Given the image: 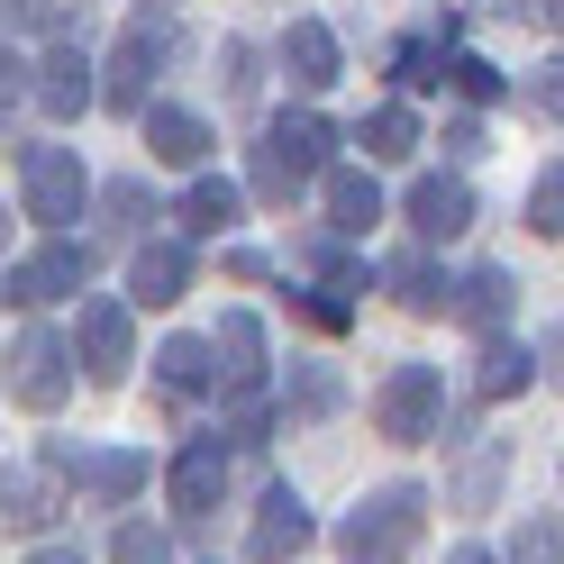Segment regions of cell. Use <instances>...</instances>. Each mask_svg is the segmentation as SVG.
<instances>
[{
    "instance_id": "obj_1",
    "label": "cell",
    "mask_w": 564,
    "mask_h": 564,
    "mask_svg": "<svg viewBox=\"0 0 564 564\" xmlns=\"http://www.w3.org/2000/svg\"><path fill=\"white\" fill-rule=\"evenodd\" d=\"M328 147H337V128H328L319 110H282V119H264L256 164H246V192H256V200H292L310 173H328Z\"/></svg>"
},
{
    "instance_id": "obj_2",
    "label": "cell",
    "mask_w": 564,
    "mask_h": 564,
    "mask_svg": "<svg viewBox=\"0 0 564 564\" xmlns=\"http://www.w3.org/2000/svg\"><path fill=\"white\" fill-rule=\"evenodd\" d=\"M419 519H429V491H419V482H382L373 501H356V510H346L337 555H346V564H410Z\"/></svg>"
},
{
    "instance_id": "obj_3",
    "label": "cell",
    "mask_w": 564,
    "mask_h": 564,
    "mask_svg": "<svg viewBox=\"0 0 564 564\" xmlns=\"http://www.w3.org/2000/svg\"><path fill=\"white\" fill-rule=\"evenodd\" d=\"M74 337H55V328H19V346L0 356V392H10L19 410H55L64 392H74Z\"/></svg>"
},
{
    "instance_id": "obj_4",
    "label": "cell",
    "mask_w": 564,
    "mask_h": 564,
    "mask_svg": "<svg viewBox=\"0 0 564 564\" xmlns=\"http://www.w3.org/2000/svg\"><path fill=\"white\" fill-rule=\"evenodd\" d=\"M19 200H28V219L37 228H74L83 219V200H91V173H83V155L74 147H28L19 155Z\"/></svg>"
},
{
    "instance_id": "obj_5",
    "label": "cell",
    "mask_w": 564,
    "mask_h": 564,
    "mask_svg": "<svg viewBox=\"0 0 564 564\" xmlns=\"http://www.w3.org/2000/svg\"><path fill=\"white\" fill-rule=\"evenodd\" d=\"M437 419H446V382H437V365H392V373H382L373 429L392 437V446H429Z\"/></svg>"
},
{
    "instance_id": "obj_6",
    "label": "cell",
    "mask_w": 564,
    "mask_h": 564,
    "mask_svg": "<svg viewBox=\"0 0 564 564\" xmlns=\"http://www.w3.org/2000/svg\"><path fill=\"white\" fill-rule=\"evenodd\" d=\"M164 64H173V28H164V19H137L128 37L110 46V64H100V100L137 119V110H147V83L164 74Z\"/></svg>"
},
{
    "instance_id": "obj_7",
    "label": "cell",
    "mask_w": 564,
    "mask_h": 564,
    "mask_svg": "<svg viewBox=\"0 0 564 564\" xmlns=\"http://www.w3.org/2000/svg\"><path fill=\"white\" fill-rule=\"evenodd\" d=\"M83 282H91V246L55 237V246H37L28 264H10L0 301H19V310H46V301H64V292H83Z\"/></svg>"
},
{
    "instance_id": "obj_8",
    "label": "cell",
    "mask_w": 564,
    "mask_h": 564,
    "mask_svg": "<svg viewBox=\"0 0 564 564\" xmlns=\"http://www.w3.org/2000/svg\"><path fill=\"white\" fill-rule=\"evenodd\" d=\"M74 346H83V373H91V382H119V373L137 365L128 301H83V310H74Z\"/></svg>"
},
{
    "instance_id": "obj_9",
    "label": "cell",
    "mask_w": 564,
    "mask_h": 564,
    "mask_svg": "<svg viewBox=\"0 0 564 564\" xmlns=\"http://www.w3.org/2000/svg\"><path fill=\"white\" fill-rule=\"evenodd\" d=\"M301 546H310V501L292 482H273L256 501V519H246V555H256V564H292Z\"/></svg>"
},
{
    "instance_id": "obj_10",
    "label": "cell",
    "mask_w": 564,
    "mask_h": 564,
    "mask_svg": "<svg viewBox=\"0 0 564 564\" xmlns=\"http://www.w3.org/2000/svg\"><path fill=\"white\" fill-rule=\"evenodd\" d=\"M64 482H83L91 501H128V491H147V455H128V446H46Z\"/></svg>"
},
{
    "instance_id": "obj_11",
    "label": "cell",
    "mask_w": 564,
    "mask_h": 564,
    "mask_svg": "<svg viewBox=\"0 0 564 564\" xmlns=\"http://www.w3.org/2000/svg\"><path fill=\"white\" fill-rule=\"evenodd\" d=\"M410 228H419V246L465 237L474 228V183H465V173H419V183H410Z\"/></svg>"
},
{
    "instance_id": "obj_12",
    "label": "cell",
    "mask_w": 564,
    "mask_h": 564,
    "mask_svg": "<svg viewBox=\"0 0 564 564\" xmlns=\"http://www.w3.org/2000/svg\"><path fill=\"white\" fill-rule=\"evenodd\" d=\"M55 510H64V465H55V455L0 474V528H19V538H28V528H46Z\"/></svg>"
},
{
    "instance_id": "obj_13",
    "label": "cell",
    "mask_w": 564,
    "mask_h": 564,
    "mask_svg": "<svg viewBox=\"0 0 564 564\" xmlns=\"http://www.w3.org/2000/svg\"><path fill=\"white\" fill-rule=\"evenodd\" d=\"M164 491H173V510H183V519H209V510H219V491H228V446L219 437H192L183 455H173Z\"/></svg>"
},
{
    "instance_id": "obj_14",
    "label": "cell",
    "mask_w": 564,
    "mask_h": 564,
    "mask_svg": "<svg viewBox=\"0 0 564 564\" xmlns=\"http://www.w3.org/2000/svg\"><path fill=\"white\" fill-rule=\"evenodd\" d=\"M209 356H219V392H228V401H256V392H264V328L246 319V310H228V319H219Z\"/></svg>"
},
{
    "instance_id": "obj_15",
    "label": "cell",
    "mask_w": 564,
    "mask_h": 564,
    "mask_svg": "<svg viewBox=\"0 0 564 564\" xmlns=\"http://www.w3.org/2000/svg\"><path fill=\"white\" fill-rule=\"evenodd\" d=\"M28 91H37V110H46V119H83L91 100H100L91 55H83V46H55V55L37 64V83H28Z\"/></svg>"
},
{
    "instance_id": "obj_16",
    "label": "cell",
    "mask_w": 564,
    "mask_h": 564,
    "mask_svg": "<svg viewBox=\"0 0 564 564\" xmlns=\"http://www.w3.org/2000/svg\"><path fill=\"white\" fill-rule=\"evenodd\" d=\"M137 128H147V155H164V164H209V119L200 110H173V100H147L137 110Z\"/></svg>"
},
{
    "instance_id": "obj_17",
    "label": "cell",
    "mask_w": 564,
    "mask_h": 564,
    "mask_svg": "<svg viewBox=\"0 0 564 564\" xmlns=\"http://www.w3.org/2000/svg\"><path fill=\"white\" fill-rule=\"evenodd\" d=\"M128 292L147 301V310H173L192 292V246H173V237H147L137 246V264H128Z\"/></svg>"
},
{
    "instance_id": "obj_18",
    "label": "cell",
    "mask_w": 564,
    "mask_h": 564,
    "mask_svg": "<svg viewBox=\"0 0 564 564\" xmlns=\"http://www.w3.org/2000/svg\"><path fill=\"white\" fill-rule=\"evenodd\" d=\"M446 310H455L465 328H482V337H491V328H501L510 310H519V273H510V264H482V273L455 282V301H446Z\"/></svg>"
},
{
    "instance_id": "obj_19",
    "label": "cell",
    "mask_w": 564,
    "mask_h": 564,
    "mask_svg": "<svg viewBox=\"0 0 564 564\" xmlns=\"http://www.w3.org/2000/svg\"><path fill=\"white\" fill-rule=\"evenodd\" d=\"M528 382H538V356H528L519 337L491 328V337H482V356H474V401H519Z\"/></svg>"
},
{
    "instance_id": "obj_20",
    "label": "cell",
    "mask_w": 564,
    "mask_h": 564,
    "mask_svg": "<svg viewBox=\"0 0 564 564\" xmlns=\"http://www.w3.org/2000/svg\"><path fill=\"white\" fill-rule=\"evenodd\" d=\"M282 64H292L301 91H328V83L346 74V55H337V37H328L319 19H292V28H282Z\"/></svg>"
},
{
    "instance_id": "obj_21",
    "label": "cell",
    "mask_w": 564,
    "mask_h": 564,
    "mask_svg": "<svg viewBox=\"0 0 564 564\" xmlns=\"http://www.w3.org/2000/svg\"><path fill=\"white\" fill-rule=\"evenodd\" d=\"M373 219H382V183L356 173V164H337V173H328V228H337V237H365Z\"/></svg>"
},
{
    "instance_id": "obj_22",
    "label": "cell",
    "mask_w": 564,
    "mask_h": 564,
    "mask_svg": "<svg viewBox=\"0 0 564 564\" xmlns=\"http://www.w3.org/2000/svg\"><path fill=\"white\" fill-rule=\"evenodd\" d=\"M155 382H164V392H209V382H219L209 337H164V346H155Z\"/></svg>"
},
{
    "instance_id": "obj_23",
    "label": "cell",
    "mask_w": 564,
    "mask_h": 564,
    "mask_svg": "<svg viewBox=\"0 0 564 564\" xmlns=\"http://www.w3.org/2000/svg\"><path fill=\"white\" fill-rule=\"evenodd\" d=\"M237 209H246V192L219 183V173H200V183L183 192V228H192V237H228V228H237Z\"/></svg>"
},
{
    "instance_id": "obj_24",
    "label": "cell",
    "mask_w": 564,
    "mask_h": 564,
    "mask_svg": "<svg viewBox=\"0 0 564 564\" xmlns=\"http://www.w3.org/2000/svg\"><path fill=\"white\" fill-rule=\"evenodd\" d=\"M382 282H392L401 310H446V301H455V282H446L429 256H392V273H382Z\"/></svg>"
},
{
    "instance_id": "obj_25",
    "label": "cell",
    "mask_w": 564,
    "mask_h": 564,
    "mask_svg": "<svg viewBox=\"0 0 564 564\" xmlns=\"http://www.w3.org/2000/svg\"><path fill=\"white\" fill-rule=\"evenodd\" d=\"M356 147H365L373 164H401V155H419V119H410L401 100H392V110H373V119L356 128Z\"/></svg>"
},
{
    "instance_id": "obj_26",
    "label": "cell",
    "mask_w": 564,
    "mask_h": 564,
    "mask_svg": "<svg viewBox=\"0 0 564 564\" xmlns=\"http://www.w3.org/2000/svg\"><path fill=\"white\" fill-rule=\"evenodd\" d=\"M446 83L465 91L474 110H482V100H501V91H510V74H501V64H482V55H446Z\"/></svg>"
},
{
    "instance_id": "obj_27",
    "label": "cell",
    "mask_w": 564,
    "mask_h": 564,
    "mask_svg": "<svg viewBox=\"0 0 564 564\" xmlns=\"http://www.w3.org/2000/svg\"><path fill=\"white\" fill-rule=\"evenodd\" d=\"M110 564H173V538H164V528H147V519H128L119 538H110Z\"/></svg>"
},
{
    "instance_id": "obj_28",
    "label": "cell",
    "mask_w": 564,
    "mask_h": 564,
    "mask_svg": "<svg viewBox=\"0 0 564 564\" xmlns=\"http://www.w3.org/2000/svg\"><path fill=\"white\" fill-rule=\"evenodd\" d=\"M392 74H401V91H437V83H446V55H437L429 37H410V46L392 55Z\"/></svg>"
},
{
    "instance_id": "obj_29",
    "label": "cell",
    "mask_w": 564,
    "mask_h": 564,
    "mask_svg": "<svg viewBox=\"0 0 564 564\" xmlns=\"http://www.w3.org/2000/svg\"><path fill=\"white\" fill-rule=\"evenodd\" d=\"M528 228H538V237H564V164L538 173V192H528Z\"/></svg>"
},
{
    "instance_id": "obj_30",
    "label": "cell",
    "mask_w": 564,
    "mask_h": 564,
    "mask_svg": "<svg viewBox=\"0 0 564 564\" xmlns=\"http://www.w3.org/2000/svg\"><path fill=\"white\" fill-rule=\"evenodd\" d=\"M0 28H74V10H64V0H0Z\"/></svg>"
},
{
    "instance_id": "obj_31",
    "label": "cell",
    "mask_w": 564,
    "mask_h": 564,
    "mask_svg": "<svg viewBox=\"0 0 564 564\" xmlns=\"http://www.w3.org/2000/svg\"><path fill=\"white\" fill-rule=\"evenodd\" d=\"M491 482H501V455H474V465L455 474V501H465V510H482V501H491Z\"/></svg>"
},
{
    "instance_id": "obj_32",
    "label": "cell",
    "mask_w": 564,
    "mask_h": 564,
    "mask_svg": "<svg viewBox=\"0 0 564 564\" xmlns=\"http://www.w3.org/2000/svg\"><path fill=\"white\" fill-rule=\"evenodd\" d=\"M219 64H228V100H256V46L228 37V46H219Z\"/></svg>"
},
{
    "instance_id": "obj_33",
    "label": "cell",
    "mask_w": 564,
    "mask_h": 564,
    "mask_svg": "<svg viewBox=\"0 0 564 564\" xmlns=\"http://www.w3.org/2000/svg\"><path fill=\"white\" fill-rule=\"evenodd\" d=\"M510 564H564V538H555V528H519V538H510Z\"/></svg>"
},
{
    "instance_id": "obj_34",
    "label": "cell",
    "mask_w": 564,
    "mask_h": 564,
    "mask_svg": "<svg viewBox=\"0 0 564 564\" xmlns=\"http://www.w3.org/2000/svg\"><path fill=\"white\" fill-rule=\"evenodd\" d=\"M292 310H301V319H310V328H346V319H356V310H346L337 292H301Z\"/></svg>"
},
{
    "instance_id": "obj_35",
    "label": "cell",
    "mask_w": 564,
    "mask_h": 564,
    "mask_svg": "<svg viewBox=\"0 0 564 564\" xmlns=\"http://www.w3.org/2000/svg\"><path fill=\"white\" fill-rule=\"evenodd\" d=\"M110 209H119V228H147V219H155V200L137 192V183H119V192H110Z\"/></svg>"
},
{
    "instance_id": "obj_36",
    "label": "cell",
    "mask_w": 564,
    "mask_h": 564,
    "mask_svg": "<svg viewBox=\"0 0 564 564\" xmlns=\"http://www.w3.org/2000/svg\"><path fill=\"white\" fill-rule=\"evenodd\" d=\"M538 110H546V119H564V55L538 74Z\"/></svg>"
},
{
    "instance_id": "obj_37",
    "label": "cell",
    "mask_w": 564,
    "mask_h": 564,
    "mask_svg": "<svg viewBox=\"0 0 564 564\" xmlns=\"http://www.w3.org/2000/svg\"><path fill=\"white\" fill-rule=\"evenodd\" d=\"M228 273H237V282H264V273H273V264H264V256H256V246H228Z\"/></svg>"
},
{
    "instance_id": "obj_38",
    "label": "cell",
    "mask_w": 564,
    "mask_h": 564,
    "mask_svg": "<svg viewBox=\"0 0 564 564\" xmlns=\"http://www.w3.org/2000/svg\"><path fill=\"white\" fill-rule=\"evenodd\" d=\"M538 373H546V382H564V319H555V337L538 346Z\"/></svg>"
},
{
    "instance_id": "obj_39",
    "label": "cell",
    "mask_w": 564,
    "mask_h": 564,
    "mask_svg": "<svg viewBox=\"0 0 564 564\" xmlns=\"http://www.w3.org/2000/svg\"><path fill=\"white\" fill-rule=\"evenodd\" d=\"M0 91H28V64H19L10 46H0Z\"/></svg>"
},
{
    "instance_id": "obj_40",
    "label": "cell",
    "mask_w": 564,
    "mask_h": 564,
    "mask_svg": "<svg viewBox=\"0 0 564 564\" xmlns=\"http://www.w3.org/2000/svg\"><path fill=\"white\" fill-rule=\"evenodd\" d=\"M28 564H83L74 546H37V555H28Z\"/></svg>"
},
{
    "instance_id": "obj_41",
    "label": "cell",
    "mask_w": 564,
    "mask_h": 564,
    "mask_svg": "<svg viewBox=\"0 0 564 564\" xmlns=\"http://www.w3.org/2000/svg\"><path fill=\"white\" fill-rule=\"evenodd\" d=\"M538 19H546V28H555V37H564V0H538Z\"/></svg>"
},
{
    "instance_id": "obj_42",
    "label": "cell",
    "mask_w": 564,
    "mask_h": 564,
    "mask_svg": "<svg viewBox=\"0 0 564 564\" xmlns=\"http://www.w3.org/2000/svg\"><path fill=\"white\" fill-rule=\"evenodd\" d=\"M446 564H491V555H482V546H455V555H446Z\"/></svg>"
},
{
    "instance_id": "obj_43",
    "label": "cell",
    "mask_w": 564,
    "mask_h": 564,
    "mask_svg": "<svg viewBox=\"0 0 564 564\" xmlns=\"http://www.w3.org/2000/svg\"><path fill=\"white\" fill-rule=\"evenodd\" d=\"M155 10H173V0H155Z\"/></svg>"
}]
</instances>
